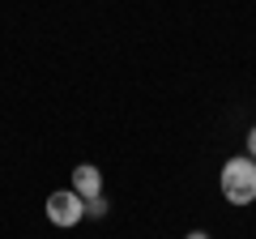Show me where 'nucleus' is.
<instances>
[{
	"label": "nucleus",
	"instance_id": "f257e3e1",
	"mask_svg": "<svg viewBox=\"0 0 256 239\" xmlns=\"http://www.w3.org/2000/svg\"><path fill=\"white\" fill-rule=\"evenodd\" d=\"M222 196L230 205H252L256 201V158H230L222 166Z\"/></svg>",
	"mask_w": 256,
	"mask_h": 239
},
{
	"label": "nucleus",
	"instance_id": "f03ea898",
	"mask_svg": "<svg viewBox=\"0 0 256 239\" xmlns=\"http://www.w3.org/2000/svg\"><path fill=\"white\" fill-rule=\"evenodd\" d=\"M47 218H52L56 226H77V222L86 218V201L73 192V188L52 192V196H47Z\"/></svg>",
	"mask_w": 256,
	"mask_h": 239
},
{
	"label": "nucleus",
	"instance_id": "7ed1b4c3",
	"mask_svg": "<svg viewBox=\"0 0 256 239\" xmlns=\"http://www.w3.org/2000/svg\"><path fill=\"white\" fill-rule=\"evenodd\" d=\"M73 192L82 196V201H94V196H102V171L90 162L73 166Z\"/></svg>",
	"mask_w": 256,
	"mask_h": 239
},
{
	"label": "nucleus",
	"instance_id": "20e7f679",
	"mask_svg": "<svg viewBox=\"0 0 256 239\" xmlns=\"http://www.w3.org/2000/svg\"><path fill=\"white\" fill-rule=\"evenodd\" d=\"M86 214H94V218H102V214H107V196H94V201H86Z\"/></svg>",
	"mask_w": 256,
	"mask_h": 239
},
{
	"label": "nucleus",
	"instance_id": "39448f33",
	"mask_svg": "<svg viewBox=\"0 0 256 239\" xmlns=\"http://www.w3.org/2000/svg\"><path fill=\"white\" fill-rule=\"evenodd\" d=\"M248 158H256V128L248 132Z\"/></svg>",
	"mask_w": 256,
	"mask_h": 239
},
{
	"label": "nucleus",
	"instance_id": "423d86ee",
	"mask_svg": "<svg viewBox=\"0 0 256 239\" xmlns=\"http://www.w3.org/2000/svg\"><path fill=\"white\" fill-rule=\"evenodd\" d=\"M184 239H210V235H205V230H192V235H184Z\"/></svg>",
	"mask_w": 256,
	"mask_h": 239
}]
</instances>
